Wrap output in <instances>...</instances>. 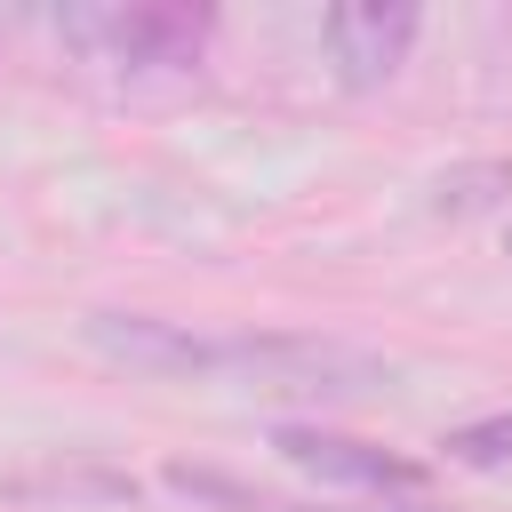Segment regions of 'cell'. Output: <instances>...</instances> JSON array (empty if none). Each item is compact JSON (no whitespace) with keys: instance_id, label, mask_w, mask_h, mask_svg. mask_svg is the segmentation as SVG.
Segmentation results:
<instances>
[{"instance_id":"cell-6","label":"cell","mask_w":512,"mask_h":512,"mask_svg":"<svg viewBox=\"0 0 512 512\" xmlns=\"http://www.w3.org/2000/svg\"><path fill=\"white\" fill-rule=\"evenodd\" d=\"M8 504H136V480L112 464H48V472H16L0 480Z\"/></svg>"},{"instance_id":"cell-9","label":"cell","mask_w":512,"mask_h":512,"mask_svg":"<svg viewBox=\"0 0 512 512\" xmlns=\"http://www.w3.org/2000/svg\"><path fill=\"white\" fill-rule=\"evenodd\" d=\"M440 448H448L456 464H472V472L512 464V408H504V416H480V424H464V432H448Z\"/></svg>"},{"instance_id":"cell-10","label":"cell","mask_w":512,"mask_h":512,"mask_svg":"<svg viewBox=\"0 0 512 512\" xmlns=\"http://www.w3.org/2000/svg\"><path fill=\"white\" fill-rule=\"evenodd\" d=\"M288 512H440V504H288Z\"/></svg>"},{"instance_id":"cell-8","label":"cell","mask_w":512,"mask_h":512,"mask_svg":"<svg viewBox=\"0 0 512 512\" xmlns=\"http://www.w3.org/2000/svg\"><path fill=\"white\" fill-rule=\"evenodd\" d=\"M504 192H512V160H472V168H448V176L432 184L440 216H472V208H496Z\"/></svg>"},{"instance_id":"cell-4","label":"cell","mask_w":512,"mask_h":512,"mask_svg":"<svg viewBox=\"0 0 512 512\" xmlns=\"http://www.w3.org/2000/svg\"><path fill=\"white\" fill-rule=\"evenodd\" d=\"M416 40V8L408 0H344L328 8V48H336V80L344 88H384L400 72Z\"/></svg>"},{"instance_id":"cell-2","label":"cell","mask_w":512,"mask_h":512,"mask_svg":"<svg viewBox=\"0 0 512 512\" xmlns=\"http://www.w3.org/2000/svg\"><path fill=\"white\" fill-rule=\"evenodd\" d=\"M208 376H240L264 392H376L384 368L352 344L328 336H216V368Z\"/></svg>"},{"instance_id":"cell-7","label":"cell","mask_w":512,"mask_h":512,"mask_svg":"<svg viewBox=\"0 0 512 512\" xmlns=\"http://www.w3.org/2000/svg\"><path fill=\"white\" fill-rule=\"evenodd\" d=\"M168 488L192 496V504H216V512H288L280 496H264V488H248V480H232L216 464H168Z\"/></svg>"},{"instance_id":"cell-5","label":"cell","mask_w":512,"mask_h":512,"mask_svg":"<svg viewBox=\"0 0 512 512\" xmlns=\"http://www.w3.org/2000/svg\"><path fill=\"white\" fill-rule=\"evenodd\" d=\"M88 344L128 360V368H160V376H208L216 368V336H184V328L144 320V312H96Z\"/></svg>"},{"instance_id":"cell-1","label":"cell","mask_w":512,"mask_h":512,"mask_svg":"<svg viewBox=\"0 0 512 512\" xmlns=\"http://www.w3.org/2000/svg\"><path fill=\"white\" fill-rule=\"evenodd\" d=\"M56 40L88 64H120V72H184L208 48V8H176V0H88L56 16Z\"/></svg>"},{"instance_id":"cell-3","label":"cell","mask_w":512,"mask_h":512,"mask_svg":"<svg viewBox=\"0 0 512 512\" xmlns=\"http://www.w3.org/2000/svg\"><path fill=\"white\" fill-rule=\"evenodd\" d=\"M272 448L312 472V480H344V488H376V496H416L424 488V464L376 448V440H344V432H312V424H280Z\"/></svg>"}]
</instances>
